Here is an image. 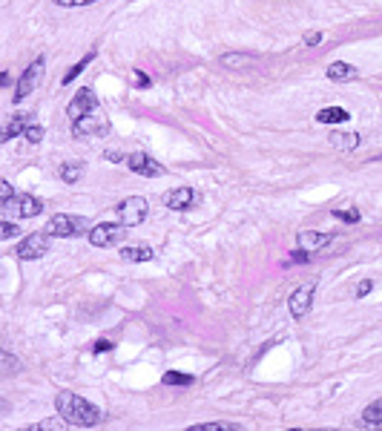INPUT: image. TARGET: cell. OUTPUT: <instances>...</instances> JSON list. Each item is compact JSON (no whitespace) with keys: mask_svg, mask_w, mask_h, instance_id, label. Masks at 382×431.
<instances>
[{"mask_svg":"<svg viewBox=\"0 0 382 431\" xmlns=\"http://www.w3.org/2000/svg\"><path fill=\"white\" fill-rule=\"evenodd\" d=\"M362 420H365L368 425H376V423H382V400L371 403V406L362 411Z\"/></svg>","mask_w":382,"mask_h":431,"instance_id":"obj_23","label":"cell"},{"mask_svg":"<svg viewBox=\"0 0 382 431\" xmlns=\"http://www.w3.org/2000/svg\"><path fill=\"white\" fill-rule=\"evenodd\" d=\"M348 118H351V112L342 110V107H322V110L316 112V121H319V124H345Z\"/></svg>","mask_w":382,"mask_h":431,"instance_id":"obj_16","label":"cell"},{"mask_svg":"<svg viewBox=\"0 0 382 431\" xmlns=\"http://www.w3.org/2000/svg\"><path fill=\"white\" fill-rule=\"evenodd\" d=\"M87 230H92L87 219H80V216H66V213L52 216L49 225H47V233L52 239H75V236L87 233Z\"/></svg>","mask_w":382,"mask_h":431,"instance_id":"obj_2","label":"cell"},{"mask_svg":"<svg viewBox=\"0 0 382 431\" xmlns=\"http://www.w3.org/2000/svg\"><path fill=\"white\" fill-rule=\"evenodd\" d=\"M330 242H333V236L322 233V230H302L299 236H296V244H299V250H305V253H316Z\"/></svg>","mask_w":382,"mask_h":431,"instance_id":"obj_12","label":"cell"},{"mask_svg":"<svg viewBox=\"0 0 382 431\" xmlns=\"http://www.w3.org/2000/svg\"><path fill=\"white\" fill-rule=\"evenodd\" d=\"M4 213L6 216H20V219H35V216L44 213V201H40L37 196L20 193V196L4 201Z\"/></svg>","mask_w":382,"mask_h":431,"instance_id":"obj_5","label":"cell"},{"mask_svg":"<svg viewBox=\"0 0 382 431\" xmlns=\"http://www.w3.org/2000/svg\"><path fill=\"white\" fill-rule=\"evenodd\" d=\"M26 126H29V115H12L4 126V141L15 138V136H23L26 133Z\"/></svg>","mask_w":382,"mask_h":431,"instance_id":"obj_18","label":"cell"},{"mask_svg":"<svg viewBox=\"0 0 382 431\" xmlns=\"http://www.w3.org/2000/svg\"><path fill=\"white\" fill-rule=\"evenodd\" d=\"M196 199H198L196 190H190V187H176V190H169V193L164 196V204H167L169 210H187V207H193Z\"/></svg>","mask_w":382,"mask_h":431,"instance_id":"obj_13","label":"cell"},{"mask_svg":"<svg viewBox=\"0 0 382 431\" xmlns=\"http://www.w3.org/2000/svg\"><path fill=\"white\" fill-rule=\"evenodd\" d=\"M95 110H98V98L92 95V90H78L75 98H72L69 107H66V115H69L72 121H78V118H83V115L95 112Z\"/></svg>","mask_w":382,"mask_h":431,"instance_id":"obj_11","label":"cell"},{"mask_svg":"<svg viewBox=\"0 0 382 431\" xmlns=\"http://www.w3.org/2000/svg\"><path fill=\"white\" fill-rule=\"evenodd\" d=\"M55 411H58L69 425H78V428H95V425L104 420L101 408H95L90 400H83V397H78V394H72V391H61V394L55 397Z\"/></svg>","mask_w":382,"mask_h":431,"instance_id":"obj_1","label":"cell"},{"mask_svg":"<svg viewBox=\"0 0 382 431\" xmlns=\"http://www.w3.org/2000/svg\"><path fill=\"white\" fill-rule=\"evenodd\" d=\"M0 199H4V201L15 199V193H12V184H9V182H0Z\"/></svg>","mask_w":382,"mask_h":431,"instance_id":"obj_31","label":"cell"},{"mask_svg":"<svg viewBox=\"0 0 382 431\" xmlns=\"http://www.w3.org/2000/svg\"><path fill=\"white\" fill-rule=\"evenodd\" d=\"M314 293H316V282H305V285H299V288L290 293L287 308H290V314H293L296 319H302V317L311 311V305H314Z\"/></svg>","mask_w":382,"mask_h":431,"instance_id":"obj_8","label":"cell"},{"mask_svg":"<svg viewBox=\"0 0 382 431\" xmlns=\"http://www.w3.org/2000/svg\"><path fill=\"white\" fill-rule=\"evenodd\" d=\"M124 225L121 222H104V225H95L90 233H87V239H90V244L92 247H112L115 242H121L124 239Z\"/></svg>","mask_w":382,"mask_h":431,"instance_id":"obj_7","label":"cell"},{"mask_svg":"<svg viewBox=\"0 0 382 431\" xmlns=\"http://www.w3.org/2000/svg\"><path fill=\"white\" fill-rule=\"evenodd\" d=\"M115 216L124 228H138L144 219H147V199L144 196H130L124 199L118 207H115Z\"/></svg>","mask_w":382,"mask_h":431,"instance_id":"obj_4","label":"cell"},{"mask_svg":"<svg viewBox=\"0 0 382 431\" xmlns=\"http://www.w3.org/2000/svg\"><path fill=\"white\" fill-rule=\"evenodd\" d=\"M23 138H26L29 144H40V141H44V126L29 124V126H26V133H23Z\"/></svg>","mask_w":382,"mask_h":431,"instance_id":"obj_27","label":"cell"},{"mask_svg":"<svg viewBox=\"0 0 382 431\" xmlns=\"http://www.w3.org/2000/svg\"><path fill=\"white\" fill-rule=\"evenodd\" d=\"M164 385H193V377L190 374H179V371H167L164 374Z\"/></svg>","mask_w":382,"mask_h":431,"instance_id":"obj_26","label":"cell"},{"mask_svg":"<svg viewBox=\"0 0 382 431\" xmlns=\"http://www.w3.org/2000/svg\"><path fill=\"white\" fill-rule=\"evenodd\" d=\"M121 259L124 262H153L155 253L150 244H130V247H121Z\"/></svg>","mask_w":382,"mask_h":431,"instance_id":"obj_15","label":"cell"},{"mask_svg":"<svg viewBox=\"0 0 382 431\" xmlns=\"http://www.w3.org/2000/svg\"><path fill=\"white\" fill-rule=\"evenodd\" d=\"M107 158H109V161H126V155H124V153H112V150L107 153Z\"/></svg>","mask_w":382,"mask_h":431,"instance_id":"obj_36","label":"cell"},{"mask_svg":"<svg viewBox=\"0 0 382 431\" xmlns=\"http://www.w3.org/2000/svg\"><path fill=\"white\" fill-rule=\"evenodd\" d=\"M325 75H328V81H333V83H345V81H354V78H357V66H351V64H345V61H336V64H330V66L325 69Z\"/></svg>","mask_w":382,"mask_h":431,"instance_id":"obj_14","label":"cell"},{"mask_svg":"<svg viewBox=\"0 0 382 431\" xmlns=\"http://www.w3.org/2000/svg\"><path fill=\"white\" fill-rule=\"evenodd\" d=\"M80 172H83V164H80V161H64V164L58 167V176H61L64 184H75V182L80 179Z\"/></svg>","mask_w":382,"mask_h":431,"instance_id":"obj_20","label":"cell"},{"mask_svg":"<svg viewBox=\"0 0 382 431\" xmlns=\"http://www.w3.org/2000/svg\"><path fill=\"white\" fill-rule=\"evenodd\" d=\"M66 420L58 414V417H47V420H37V423H32V425H23L20 431H66Z\"/></svg>","mask_w":382,"mask_h":431,"instance_id":"obj_17","label":"cell"},{"mask_svg":"<svg viewBox=\"0 0 382 431\" xmlns=\"http://www.w3.org/2000/svg\"><path fill=\"white\" fill-rule=\"evenodd\" d=\"M316 43H322V32H308L305 35V47H316Z\"/></svg>","mask_w":382,"mask_h":431,"instance_id":"obj_32","label":"cell"},{"mask_svg":"<svg viewBox=\"0 0 382 431\" xmlns=\"http://www.w3.org/2000/svg\"><path fill=\"white\" fill-rule=\"evenodd\" d=\"M44 58H35L26 69H23V75H20V81H18V86H15V104L18 101H23L26 95H32V90H35V83H37V78H40V72H44Z\"/></svg>","mask_w":382,"mask_h":431,"instance_id":"obj_9","label":"cell"},{"mask_svg":"<svg viewBox=\"0 0 382 431\" xmlns=\"http://www.w3.org/2000/svg\"><path fill=\"white\" fill-rule=\"evenodd\" d=\"M4 365H6V374H9V377L20 371V362H18V360H15L9 351H4Z\"/></svg>","mask_w":382,"mask_h":431,"instance_id":"obj_29","label":"cell"},{"mask_svg":"<svg viewBox=\"0 0 382 431\" xmlns=\"http://www.w3.org/2000/svg\"><path fill=\"white\" fill-rule=\"evenodd\" d=\"M328 138H330V144L336 150H354V147H359V136L357 133H330Z\"/></svg>","mask_w":382,"mask_h":431,"instance_id":"obj_21","label":"cell"},{"mask_svg":"<svg viewBox=\"0 0 382 431\" xmlns=\"http://www.w3.org/2000/svg\"><path fill=\"white\" fill-rule=\"evenodd\" d=\"M109 348H112V345H109L107 339H98V342H95V354H104V351H109Z\"/></svg>","mask_w":382,"mask_h":431,"instance_id":"obj_34","label":"cell"},{"mask_svg":"<svg viewBox=\"0 0 382 431\" xmlns=\"http://www.w3.org/2000/svg\"><path fill=\"white\" fill-rule=\"evenodd\" d=\"M18 233H20V230H18L15 222H9V219L0 222V236H4V239H12V236H18Z\"/></svg>","mask_w":382,"mask_h":431,"instance_id":"obj_28","label":"cell"},{"mask_svg":"<svg viewBox=\"0 0 382 431\" xmlns=\"http://www.w3.org/2000/svg\"><path fill=\"white\" fill-rule=\"evenodd\" d=\"M58 6H90V4H95V0H55Z\"/></svg>","mask_w":382,"mask_h":431,"instance_id":"obj_30","label":"cell"},{"mask_svg":"<svg viewBox=\"0 0 382 431\" xmlns=\"http://www.w3.org/2000/svg\"><path fill=\"white\" fill-rule=\"evenodd\" d=\"M136 83H138V86H150V78H147L144 72H138V69H136Z\"/></svg>","mask_w":382,"mask_h":431,"instance_id":"obj_35","label":"cell"},{"mask_svg":"<svg viewBox=\"0 0 382 431\" xmlns=\"http://www.w3.org/2000/svg\"><path fill=\"white\" fill-rule=\"evenodd\" d=\"M72 133H75V138H107L109 136V118L101 110H95L90 115L78 118L72 124Z\"/></svg>","mask_w":382,"mask_h":431,"instance_id":"obj_3","label":"cell"},{"mask_svg":"<svg viewBox=\"0 0 382 431\" xmlns=\"http://www.w3.org/2000/svg\"><path fill=\"white\" fill-rule=\"evenodd\" d=\"M92 58H95V52H90V55H83V58H80V61H78V64H75V66H72V69H69V72L64 75V83H69V81H75V78H78V75H80L83 69H87V64H92Z\"/></svg>","mask_w":382,"mask_h":431,"instance_id":"obj_25","label":"cell"},{"mask_svg":"<svg viewBox=\"0 0 382 431\" xmlns=\"http://www.w3.org/2000/svg\"><path fill=\"white\" fill-rule=\"evenodd\" d=\"M371 290H374V282H371V279H365V282L357 285V296H368Z\"/></svg>","mask_w":382,"mask_h":431,"instance_id":"obj_33","label":"cell"},{"mask_svg":"<svg viewBox=\"0 0 382 431\" xmlns=\"http://www.w3.org/2000/svg\"><path fill=\"white\" fill-rule=\"evenodd\" d=\"M184 431H241V425L230 423V420H213V423H196Z\"/></svg>","mask_w":382,"mask_h":431,"instance_id":"obj_19","label":"cell"},{"mask_svg":"<svg viewBox=\"0 0 382 431\" xmlns=\"http://www.w3.org/2000/svg\"><path fill=\"white\" fill-rule=\"evenodd\" d=\"M374 428H379V431H382V423H376V425H374Z\"/></svg>","mask_w":382,"mask_h":431,"instance_id":"obj_38","label":"cell"},{"mask_svg":"<svg viewBox=\"0 0 382 431\" xmlns=\"http://www.w3.org/2000/svg\"><path fill=\"white\" fill-rule=\"evenodd\" d=\"M290 431H339V428H290Z\"/></svg>","mask_w":382,"mask_h":431,"instance_id":"obj_37","label":"cell"},{"mask_svg":"<svg viewBox=\"0 0 382 431\" xmlns=\"http://www.w3.org/2000/svg\"><path fill=\"white\" fill-rule=\"evenodd\" d=\"M330 216H333V219H339V222H348V225H357L359 222V210H354V207H345V210L336 207Z\"/></svg>","mask_w":382,"mask_h":431,"instance_id":"obj_24","label":"cell"},{"mask_svg":"<svg viewBox=\"0 0 382 431\" xmlns=\"http://www.w3.org/2000/svg\"><path fill=\"white\" fill-rule=\"evenodd\" d=\"M124 164L130 167L133 172H138V176H147V179H158V176H164V167H161L153 155H147V153H133V155H126Z\"/></svg>","mask_w":382,"mask_h":431,"instance_id":"obj_10","label":"cell"},{"mask_svg":"<svg viewBox=\"0 0 382 431\" xmlns=\"http://www.w3.org/2000/svg\"><path fill=\"white\" fill-rule=\"evenodd\" d=\"M49 244H52V236L49 233H29L20 244H18V259H23V262H32V259H40L49 253Z\"/></svg>","mask_w":382,"mask_h":431,"instance_id":"obj_6","label":"cell"},{"mask_svg":"<svg viewBox=\"0 0 382 431\" xmlns=\"http://www.w3.org/2000/svg\"><path fill=\"white\" fill-rule=\"evenodd\" d=\"M250 64H253V55H244V52L222 55V66H227V69H247Z\"/></svg>","mask_w":382,"mask_h":431,"instance_id":"obj_22","label":"cell"}]
</instances>
